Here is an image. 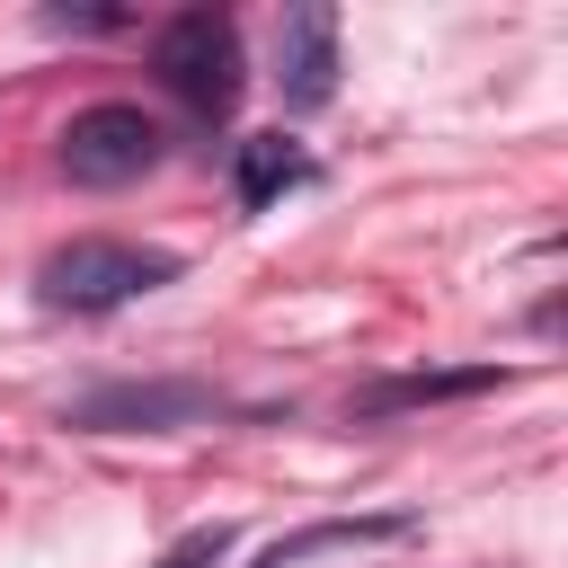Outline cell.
<instances>
[{"label": "cell", "mask_w": 568, "mask_h": 568, "mask_svg": "<svg viewBox=\"0 0 568 568\" xmlns=\"http://www.w3.org/2000/svg\"><path fill=\"white\" fill-rule=\"evenodd\" d=\"M311 178V160H302V142L293 133H248L240 142V160H231V186H240V204L257 213V204H275L284 186H302Z\"/></svg>", "instance_id": "obj_6"}, {"label": "cell", "mask_w": 568, "mask_h": 568, "mask_svg": "<svg viewBox=\"0 0 568 568\" xmlns=\"http://www.w3.org/2000/svg\"><path fill=\"white\" fill-rule=\"evenodd\" d=\"M506 373L497 364H470V373H408V382H382L364 408H426V399H470V390H497Z\"/></svg>", "instance_id": "obj_8"}, {"label": "cell", "mask_w": 568, "mask_h": 568, "mask_svg": "<svg viewBox=\"0 0 568 568\" xmlns=\"http://www.w3.org/2000/svg\"><path fill=\"white\" fill-rule=\"evenodd\" d=\"M222 559H231V524H213V532H186V541H178L160 568H222Z\"/></svg>", "instance_id": "obj_9"}, {"label": "cell", "mask_w": 568, "mask_h": 568, "mask_svg": "<svg viewBox=\"0 0 568 568\" xmlns=\"http://www.w3.org/2000/svg\"><path fill=\"white\" fill-rule=\"evenodd\" d=\"M151 160H160V124H151L142 106H124V98L80 106V115L62 124V178H71V186H133Z\"/></svg>", "instance_id": "obj_3"}, {"label": "cell", "mask_w": 568, "mask_h": 568, "mask_svg": "<svg viewBox=\"0 0 568 568\" xmlns=\"http://www.w3.org/2000/svg\"><path fill=\"white\" fill-rule=\"evenodd\" d=\"M151 71H160V89H169L178 106L231 115V106H240V27H231L222 9H178V18L160 27V44H151Z\"/></svg>", "instance_id": "obj_1"}, {"label": "cell", "mask_w": 568, "mask_h": 568, "mask_svg": "<svg viewBox=\"0 0 568 568\" xmlns=\"http://www.w3.org/2000/svg\"><path fill=\"white\" fill-rule=\"evenodd\" d=\"M275 80L293 106H320L337 89V9L328 0H302L275 18Z\"/></svg>", "instance_id": "obj_5"}, {"label": "cell", "mask_w": 568, "mask_h": 568, "mask_svg": "<svg viewBox=\"0 0 568 568\" xmlns=\"http://www.w3.org/2000/svg\"><path fill=\"white\" fill-rule=\"evenodd\" d=\"M222 399L204 382H115V390H89L71 408V426H89V435H160V426H195Z\"/></svg>", "instance_id": "obj_4"}, {"label": "cell", "mask_w": 568, "mask_h": 568, "mask_svg": "<svg viewBox=\"0 0 568 568\" xmlns=\"http://www.w3.org/2000/svg\"><path fill=\"white\" fill-rule=\"evenodd\" d=\"M408 532V515H355V524H311V532H284L257 568H293V559H311V550H355V541H399Z\"/></svg>", "instance_id": "obj_7"}, {"label": "cell", "mask_w": 568, "mask_h": 568, "mask_svg": "<svg viewBox=\"0 0 568 568\" xmlns=\"http://www.w3.org/2000/svg\"><path fill=\"white\" fill-rule=\"evenodd\" d=\"M169 275H178V257H169V248H133V240H71V248H53V257L36 266V293H44L53 311H115V302H133V293L169 284Z\"/></svg>", "instance_id": "obj_2"}]
</instances>
